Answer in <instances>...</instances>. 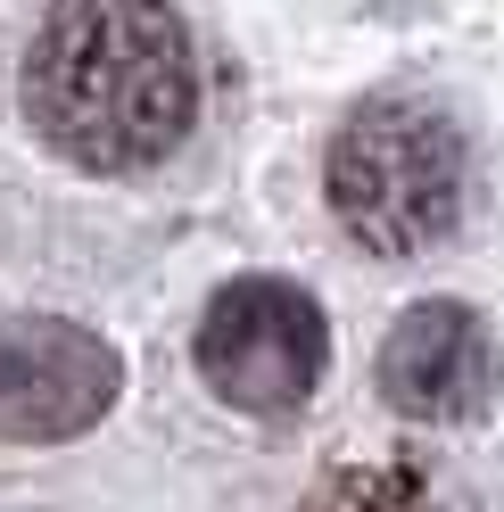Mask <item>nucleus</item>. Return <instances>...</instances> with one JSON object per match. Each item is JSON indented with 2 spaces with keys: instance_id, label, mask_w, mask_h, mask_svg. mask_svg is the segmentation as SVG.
I'll use <instances>...</instances> for the list:
<instances>
[{
  "instance_id": "f257e3e1",
  "label": "nucleus",
  "mask_w": 504,
  "mask_h": 512,
  "mask_svg": "<svg viewBox=\"0 0 504 512\" xmlns=\"http://www.w3.org/2000/svg\"><path fill=\"white\" fill-rule=\"evenodd\" d=\"M25 108L91 174L157 166L199 116L191 34L166 0H58L25 58Z\"/></svg>"
},
{
  "instance_id": "f03ea898",
  "label": "nucleus",
  "mask_w": 504,
  "mask_h": 512,
  "mask_svg": "<svg viewBox=\"0 0 504 512\" xmlns=\"http://www.w3.org/2000/svg\"><path fill=\"white\" fill-rule=\"evenodd\" d=\"M331 215L372 248V256H422L463 223L471 190V149L430 100H364L331 141Z\"/></svg>"
},
{
  "instance_id": "7ed1b4c3",
  "label": "nucleus",
  "mask_w": 504,
  "mask_h": 512,
  "mask_svg": "<svg viewBox=\"0 0 504 512\" xmlns=\"http://www.w3.org/2000/svg\"><path fill=\"white\" fill-rule=\"evenodd\" d=\"M331 356V331H323V306L290 281H232L215 290L199 314V372L207 389L257 413V422H281L314 397Z\"/></svg>"
},
{
  "instance_id": "20e7f679",
  "label": "nucleus",
  "mask_w": 504,
  "mask_h": 512,
  "mask_svg": "<svg viewBox=\"0 0 504 512\" xmlns=\"http://www.w3.org/2000/svg\"><path fill=\"white\" fill-rule=\"evenodd\" d=\"M116 356L75 323H0V438H83L116 405Z\"/></svg>"
},
{
  "instance_id": "39448f33",
  "label": "nucleus",
  "mask_w": 504,
  "mask_h": 512,
  "mask_svg": "<svg viewBox=\"0 0 504 512\" xmlns=\"http://www.w3.org/2000/svg\"><path fill=\"white\" fill-rule=\"evenodd\" d=\"M381 397L405 422H480L496 397V339L471 306H414L381 339Z\"/></svg>"
},
{
  "instance_id": "423d86ee",
  "label": "nucleus",
  "mask_w": 504,
  "mask_h": 512,
  "mask_svg": "<svg viewBox=\"0 0 504 512\" xmlns=\"http://www.w3.org/2000/svg\"><path fill=\"white\" fill-rule=\"evenodd\" d=\"M314 512H447L430 496L422 471L405 463H364V471H331L323 496H314Z\"/></svg>"
}]
</instances>
